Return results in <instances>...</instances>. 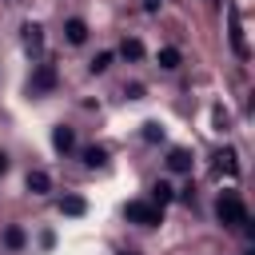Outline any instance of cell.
Returning a JSON list of instances; mask_svg holds the SVG:
<instances>
[{"mask_svg":"<svg viewBox=\"0 0 255 255\" xmlns=\"http://www.w3.org/2000/svg\"><path fill=\"white\" fill-rule=\"evenodd\" d=\"M231 48H235V56L247 60V44H243V28H239V12L235 8H231Z\"/></svg>","mask_w":255,"mask_h":255,"instance_id":"277c9868","label":"cell"},{"mask_svg":"<svg viewBox=\"0 0 255 255\" xmlns=\"http://www.w3.org/2000/svg\"><path fill=\"white\" fill-rule=\"evenodd\" d=\"M72 143H76V131L72 128H56L52 131V147L56 151H72Z\"/></svg>","mask_w":255,"mask_h":255,"instance_id":"52a82bcc","label":"cell"},{"mask_svg":"<svg viewBox=\"0 0 255 255\" xmlns=\"http://www.w3.org/2000/svg\"><path fill=\"white\" fill-rule=\"evenodd\" d=\"M64 36H68V44H84L88 40V24L84 20H68L64 24Z\"/></svg>","mask_w":255,"mask_h":255,"instance_id":"8992f818","label":"cell"},{"mask_svg":"<svg viewBox=\"0 0 255 255\" xmlns=\"http://www.w3.org/2000/svg\"><path fill=\"white\" fill-rule=\"evenodd\" d=\"M84 163H88V167H104V163H108V151H104V147H88V151H84Z\"/></svg>","mask_w":255,"mask_h":255,"instance_id":"4fadbf2b","label":"cell"},{"mask_svg":"<svg viewBox=\"0 0 255 255\" xmlns=\"http://www.w3.org/2000/svg\"><path fill=\"white\" fill-rule=\"evenodd\" d=\"M143 4H147V8H151V12H155V8H159V4H163V0H143Z\"/></svg>","mask_w":255,"mask_h":255,"instance_id":"ffe728a7","label":"cell"},{"mask_svg":"<svg viewBox=\"0 0 255 255\" xmlns=\"http://www.w3.org/2000/svg\"><path fill=\"white\" fill-rule=\"evenodd\" d=\"M60 211H64V215H84V199H80V195H68V199L60 203Z\"/></svg>","mask_w":255,"mask_h":255,"instance_id":"5bb4252c","label":"cell"},{"mask_svg":"<svg viewBox=\"0 0 255 255\" xmlns=\"http://www.w3.org/2000/svg\"><path fill=\"white\" fill-rule=\"evenodd\" d=\"M215 215H219V223H227V227H243V223H247V211H243V203H239L235 191H227V195L215 203Z\"/></svg>","mask_w":255,"mask_h":255,"instance_id":"6da1fadb","label":"cell"},{"mask_svg":"<svg viewBox=\"0 0 255 255\" xmlns=\"http://www.w3.org/2000/svg\"><path fill=\"white\" fill-rule=\"evenodd\" d=\"M159 68H179V52L175 48H159Z\"/></svg>","mask_w":255,"mask_h":255,"instance_id":"9a60e30c","label":"cell"},{"mask_svg":"<svg viewBox=\"0 0 255 255\" xmlns=\"http://www.w3.org/2000/svg\"><path fill=\"white\" fill-rule=\"evenodd\" d=\"M171 195H175V187H171V183H163V179H159V183L151 187V199H155V207H163V203H167Z\"/></svg>","mask_w":255,"mask_h":255,"instance_id":"7c38bea8","label":"cell"},{"mask_svg":"<svg viewBox=\"0 0 255 255\" xmlns=\"http://www.w3.org/2000/svg\"><path fill=\"white\" fill-rule=\"evenodd\" d=\"M120 56H124V60H139V56H143V44L131 36V40H124V44H120Z\"/></svg>","mask_w":255,"mask_h":255,"instance_id":"30bf717a","label":"cell"},{"mask_svg":"<svg viewBox=\"0 0 255 255\" xmlns=\"http://www.w3.org/2000/svg\"><path fill=\"white\" fill-rule=\"evenodd\" d=\"M28 191H32V195H48V191H52L48 171H28Z\"/></svg>","mask_w":255,"mask_h":255,"instance_id":"5b68a950","label":"cell"},{"mask_svg":"<svg viewBox=\"0 0 255 255\" xmlns=\"http://www.w3.org/2000/svg\"><path fill=\"white\" fill-rule=\"evenodd\" d=\"M167 167H171V171H191V155H187L183 147H175V151L167 155Z\"/></svg>","mask_w":255,"mask_h":255,"instance_id":"ba28073f","label":"cell"},{"mask_svg":"<svg viewBox=\"0 0 255 255\" xmlns=\"http://www.w3.org/2000/svg\"><path fill=\"white\" fill-rule=\"evenodd\" d=\"M112 68V52H100L96 60H92V72H108Z\"/></svg>","mask_w":255,"mask_h":255,"instance_id":"e0dca14e","label":"cell"},{"mask_svg":"<svg viewBox=\"0 0 255 255\" xmlns=\"http://www.w3.org/2000/svg\"><path fill=\"white\" fill-rule=\"evenodd\" d=\"M4 243H8V247H24V231H20V227H8V231H4Z\"/></svg>","mask_w":255,"mask_h":255,"instance_id":"2e32d148","label":"cell"},{"mask_svg":"<svg viewBox=\"0 0 255 255\" xmlns=\"http://www.w3.org/2000/svg\"><path fill=\"white\" fill-rule=\"evenodd\" d=\"M143 139H147V143L163 139V128H159V124H143Z\"/></svg>","mask_w":255,"mask_h":255,"instance_id":"ac0fdd59","label":"cell"},{"mask_svg":"<svg viewBox=\"0 0 255 255\" xmlns=\"http://www.w3.org/2000/svg\"><path fill=\"white\" fill-rule=\"evenodd\" d=\"M128 219H131V223H139V227H155V223H159V207H155V203L135 199V203H128Z\"/></svg>","mask_w":255,"mask_h":255,"instance_id":"7a4b0ae2","label":"cell"},{"mask_svg":"<svg viewBox=\"0 0 255 255\" xmlns=\"http://www.w3.org/2000/svg\"><path fill=\"white\" fill-rule=\"evenodd\" d=\"M215 167H219V171H227V175H235V171H239L235 151H219V155H215Z\"/></svg>","mask_w":255,"mask_h":255,"instance_id":"8fae6325","label":"cell"},{"mask_svg":"<svg viewBox=\"0 0 255 255\" xmlns=\"http://www.w3.org/2000/svg\"><path fill=\"white\" fill-rule=\"evenodd\" d=\"M4 171H8V155H0V175H4Z\"/></svg>","mask_w":255,"mask_h":255,"instance_id":"d6986e66","label":"cell"},{"mask_svg":"<svg viewBox=\"0 0 255 255\" xmlns=\"http://www.w3.org/2000/svg\"><path fill=\"white\" fill-rule=\"evenodd\" d=\"M24 44L36 52V48L44 44V28H40V24H24Z\"/></svg>","mask_w":255,"mask_h":255,"instance_id":"9c48e42d","label":"cell"},{"mask_svg":"<svg viewBox=\"0 0 255 255\" xmlns=\"http://www.w3.org/2000/svg\"><path fill=\"white\" fill-rule=\"evenodd\" d=\"M52 88H56V68H52V64H40V68H36V76H32V96L52 92Z\"/></svg>","mask_w":255,"mask_h":255,"instance_id":"3957f363","label":"cell"}]
</instances>
